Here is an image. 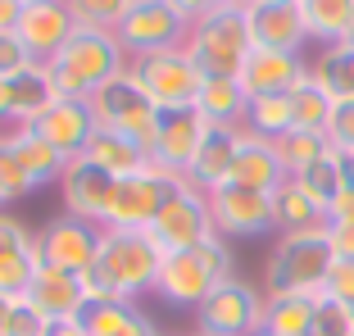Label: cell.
<instances>
[{
	"mask_svg": "<svg viewBox=\"0 0 354 336\" xmlns=\"http://www.w3.org/2000/svg\"><path fill=\"white\" fill-rule=\"evenodd\" d=\"M159 268H164V250L150 232L104 227L100 259L82 273L86 300H136L159 286Z\"/></svg>",
	"mask_w": 354,
	"mask_h": 336,
	"instance_id": "1",
	"label": "cell"
},
{
	"mask_svg": "<svg viewBox=\"0 0 354 336\" xmlns=\"http://www.w3.org/2000/svg\"><path fill=\"white\" fill-rule=\"evenodd\" d=\"M127 50L118 46L114 32H100V28H77L64 50L46 64L55 91L64 100H91L104 82H114L118 73H127Z\"/></svg>",
	"mask_w": 354,
	"mask_h": 336,
	"instance_id": "2",
	"label": "cell"
},
{
	"mask_svg": "<svg viewBox=\"0 0 354 336\" xmlns=\"http://www.w3.org/2000/svg\"><path fill=\"white\" fill-rule=\"evenodd\" d=\"M232 268H236V263H232L227 241H223V236H209V241L191 245V250L164 254L155 295H159V300H168V305H177V309H200L223 282L236 277Z\"/></svg>",
	"mask_w": 354,
	"mask_h": 336,
	"instance_id": "3",
	"label": "cell"
},
{
	"mask_svg": "<svg viewBox=\"0 0 354 336\" xmlns=\"http://www.w3.org/2000/svg\"><path fill=\"white\" fill-rule=\"evenodd\" d=\"M250 50H254L250 23H245V10H236V5H223V10H214V14L191 23L187 55L196 59L205 82L209 77H241Z\"/></svg>",
	"mask_w": 354,
	"mask_h": 336,
	"instance_id": "4",
	"label": "cell"
},
{
	"mask_svg": "<svg viewBox=\"0 0 354 336\" xmlns=\"http://www.w3.org/2000/svg\"><path fill=\"white\" fill-rule=\"evenodd\" d=\"M332 241H327V227L323 232H295V236H277L268 263H263V286L268 295H318L323 291V277L332 268Z\"/></svg>",
	"mask_w": 354,
	"mask_h": 336,
	"instance_id": "5",
	"label": "cell"
},
{
	"mask_svg": "<svg viewBox=\"0 0 354 336\" xmlns=\"http://www.w3.org/2000/svg\"><path fill=\"white\" fill-rule=\"evenodd\" d=\"M187 187L182 173L173 168H141L132 178H118L114 196H109V209H104L100 227H127V232H150V223L164 214V205L177 196V191Z\"/></svg>",
	"mask_w": 354,
	"mask_h": 336,
	"instance_id": "6",
	"label": "cell"
},
{
	"mask_svg": "<svg viewBox=\"0 0 354 336\" xmlns=\"http://www.w3.org/2000/svg\"><path fill=\"white\" fill-rule=\"evenodd\" d=\"M114 37L127 50V59H141V55H155V50H187L191 19L173 0H132L127 14L118 19Z\"/></svg>",
	"mask_w": 354,
	"mask_h": 336,
	"instance_id": "7",
	"label": "cell"
},
{
	"mask_svg": "<svg viewBox=\"0 0 354 336\" xmlns=\"http://www.w3.org/2000/svg\"><path fill=\"white\" fill-rule=\"evenodd\" d=\"M68 159L59 150H50L32 127H14L10 137H0V187L10 200H23L32 191H41L46 182L64 178Z\"/></svg>",
	"mask_w": 354,
	"mask_h": 336,
	"instance_id": "8",
	"label": "cell"
},
{
	"mask_svg": "<svg viewBox=\"0 0 354 336\" xmlns=\"http://www.w3.org/2000/svg\"><path fill=\"white\" fill-rule=\"evenodd\" d=\"M127 73L141 82V91L155 100L159 109H196L200 100V77L196 59L187 50H155V55H141V59L127 64Z\"/></svg>",
	"mask_w": 354,
	"mask_h": 336,
	"instance_id": "9",
	"label": "cell"
},
{
	"mask_svg": "<svg viewBox=\"0 0 354 336\" xmlns=\"http://www.w3.org/2000/svg\"><path fill=\"white\" fill-rule=\"evenodd\" d=\"M91 114H95V123H100V127L123 132V137L141 141L146 150H150V141H155L159 105L141 91V82H136L132 73H118L114 82H104L100 91L91 95Z\"/></svg>",
	"mask_w": 354,
	"mask_h": 336,
	"instance_id": "10",
	"label": "cell"
},
{
	"mask_svg": "<svg viewBox=\"0 0 354 336\" xmlns=\"http://www.w3.org/2000/svg\"><path fill=\"white\" fill-rule=\"evenodd\" d=\"M263 300L268 295H259L250 282L232 277L196 309V336H259L263 332Z\"/></svg>",
	"mask_w": 354,
	"mask_h": 336,
	"instance_id": "11",
	"label": "cell"
},
{
	"mask_svg": "<svg viewBox=\"0 0 354 336\" xmlns=\"http://www.w3.org/2000/svg\"><path fill=\"white\" fill-rule=\"evenodd\" d=\"M150 236H155V245L164 254L191 250V245L209 241V236H218V232H214V214H209V196L187 182V187H182L164 205V214L150 223Z\"/></svg>",
	"mask_w": 354,
	"mask_h": 336,
	"instance_id": "12",
	"label": "cell"
},
{
	"mask_svg": "<svg viewBox=\"0 0 354 336\" xmlns=\"http://www.w3.org/2000/svg\"><path fill=\"white\" fill-rule=\"evenodd\" d=\"M37 241H41V259L46 263L82 277L86 268H95V259H100L104 227L91 223V218H77V214H59V218L46 223V232L37 236Z\"/></svg>",
	"mask_w": 354,
	"mask_h": 336,
	"instance_id": "13",
	"label": "cell"
},
{
	"mask_svg": "<svg viewBox=\"0 0 354 336\" xmlns=\"http://www.w3.org/2000/svg\"><path fill=\"white\" fill-rule=\"evenodd\" d=\"M209 196V214H214V232L223 241L227 236H263V232H277L272 218V196L263 191H245L236 182H223V187L205 191Z\"/></svg>",
	"mask_w": 354,
	"mask_h": 336,
	"instance_id": "14",
	"label": "cell"
},
{
	"mask_svg": "<svg viewBox=\"0 0 354 336\" xmlns=\"http://www.w3.org/2000/svg\"><path fill=\"white\" fill-rule=\"evenodd\" d=\"M254 50H291L300 55L309 41V23H304V0H259L245 10Z\"/></svg>",
	"mask_w": 354,
	"mask_h": 336,
	"instance_id": "15",
	"label": "cell"
},
{
	"mask_svg": "<svg viewBox=\"0 0 354 336\" xmlns=\"http://www.w3.org/2000/svg\"><path fill=\"white\" fill-rule=\"evenodd\" d=\"M14 32H19V41L32 50V59L50 64L55 55L64 50V41L77 32V23H73V14H68L64 0H32V5H23V10H19Z\"/></svg>",
	"mask_w": 354,
	"mask_h": 336,
	"instance_id": "16",
	"label": "cell"
},
{
	"mask_svg": "<svg viewBox=\"0 0 354 336\" xmlns=\"http://www.w3.org/2000/svg\"><path fill=\"white\" fill-rule=\"evenodd\" d=\"M28 127L50 150H59L64 159H77V155H86V146H91V137H95L100 123H95V114H91V100H64L59 95V100Z\"/></svg>",
	"mask_w": 354,
	"mask_h": 336,
	"instance_id": "17",
	"label": "cell"
},
{
	"mask_svg": "<svg viewBox=\"0 0 354 336\" xmlns=\"http://www.w3.org/2000/svg\"><path fill=\"white\" fill-rule=\"evenodd\" d=\"M205 127L209 123L196 114V109H159V127H155V141H150V164L173 168V173L187 178Z\"/></svg>",
	"mask_w": 354,
	"mask_h": 336,
	"instance_id": "18",
	"label": "cell"
},
{
	"mask_svg": "<svg viewBox=\"0 0 354 336\" xmlns=\"http://www.w3.org/2000/svg\"><path fill=\"white\" fill-rule=\"evenodd\" d=\"M118 178L109 173V168H100L95 159L77 155L64 164V178H59V191H64V205H68V214H77V218H91L100 223L104 209H109V196H114Z\"/></svg>",
	"mask_w": 354,
	"mask_h": 336,
	"instance_id": "19",
	"label": "cell"
},
{
	"mask_svg": "<svg viewBox=\"0 0 354 336\" xmlns=\"http://www.w3.org/2000/svg\"><path fill=\"white\" fill-rule=\"evenodd\" d=\"M304 77H309L304 55H291V50H250L236 82H241V91L254 100V95H291Z\"/></svg>",
	"mask_w": 354,
	"mask_h": 336,
	"instance_id": "20",
	"label": "cell"
},
{
	"mask_svg": "<svg viewBox=\"0 0 354 336\" xmlns=\"http://www.w3.org/2000/svg\"><path fill=\"white\" fill-rule=\"evenodd\" d=\"M41 263H46L41 259V241H37L19 218L0 214V291L23 295Z\"/></svg>",
	"mask_w": 354,
	"mask_h": 336,
	"instance_id": "21",
	"label": "cell"
},
{
	"mask_svg": "<svg viewBox=\"0 0 354 336\" xmlns=\"http://www.w3.org/2000/svg\"><path fill=\"white\" fill-rule=\"evenodd\" d=\"M23 295H28V305L41 309L50 323H68V318H77V309L86 305L82 277H77V273H64V268H55V263H41Z\"/></svg>",
	"mask_w": 354,
	"mask_h": 336,
	"instance_id": "22",
	"label": "cell"
},
{
	"mask_svg": "<svg viewBox=\"0 0 354 336\" xmlns=\"http://www.w3.org/2000/svg\"><path fill=\"white\" fill-rule=\"evenodd\" d=\"M227 182H236V187H245V191H263V196H272L277 187L291 182V173H286V164H281L277 146H272L268 137L241 132V150H236V164H232Z\"/></svg>",
	"mask_w": 354,
	"mask_h": 336,
	"instance_id": "23",
	"label": "cell"
},
{
	"mask_svg": "<svg viewBox=\"0 0 354 336\" xmlns=\"http://www.w3.org/2000/svg\"><path fill=\"white\" fill-rule=\"evenodd\" d=\"M241 132L245 127H205V137H200V150L187 168V182L200 191H214L232 178V164H236V150H241Z\"/></svg>",
	"mask_w": 354,
	"mask_h": 336,
	"instance_id": "24",
	"label": "cell"
},
{
	"mask_svg": "<svg viewBox=\"0 0 354 336\" xmlns=\"http://www.w3.org/2000/svg\"><path fill=\"white\" fill-rule=\"evenodd\" d=\"M77 327L86 336H155L150 318L132 300H86L77 309Z\"/></svg>",
	"mask_w": 354,
	"mask_h": 336,
	"instance_id": "25",
	"label": "cell"
},
{
	"mask_svg": "<svg viewBox=\"0 0 354 336\" xmlns=\"http://www.w3.org/2000/svg\"><path fill=\"white\" fill-rule=\"evenodd\" d=\"M55 100H59V91H55L50 73H46V64H32V68H23V73L10 77V118L19 127L37 123V118L55 105Z\"/></svg>",
	"mask_w": 354,
	"mask_h": 336,
	"instance_id": "26",
	"label": "cell"
},
{
	"mask_svg": "<svg viewBox=\"0 0 354 336\" xmlns=\"http://www.w3.org/2000/svg\"><path fill=\"white\" fill-rule=\"evenodd\" d=\"M272 218H277L281 236H295V232H323L327 227V209L295 178L286 182V187L272 191Z\"/></svg>",
	"mask_w": 354,
	"mask_h": 336,
	"instance_id": "27",
	"label": "cell"
},
{
	"mask_svg": "<svg viewBox=\"0 0 354 336\" xmlns=\"http://www.w3.org/2000/svg\"><path fill=\"white\" fill-rule=\"evenodd\" d=\"M245 109H250V95L241 91L236 77H209L200 86L196 114L214 127H245Z\"/></svg>",
	"mask_w": 354,
	"mask_h": 336,
	"instance_id": "28",
	"label": "cell"
},
{
	"mask_svg": "<svg viewBox=\"0 0 354 336\" xmlns=\"http://www.w3.org/2000/svg\"><path fill=\"white\" fill-rule=\"evenodd\" d=\"M86 159H95L100 168H109L114 178H132L141 168H150V150L141 141L123 137V132H109V127H95L91 146H86Z\"/></svg>",
	"mask_w": 354,
	"mask_h": 336,
	"instance_id": "29",
	"label": "cell"
},
{
	"mask_svg": "<svg viewBox=\"0 0 354 336\" xmlns=\"http://www.w3.org/2000/svg\"><path fill=\"white\" fill-rule=\"evenodd\" d=\"M318 300H323V295H304V291L268 295V300H263V332L268 336H309Z\"/></svg>",
	"mask_w": 354,
	"mask_h": 336,
	"instance_id": "30",
	"label": "cell"
},
{
	"mask_svg": "<svg viewBox=\"0 0 354 336\" xmlns=\"http://www.w3.org/2000/svg\"><path fill=\"white\" fill-rule=\"evenodd\" d=\"M309 73L332 100H354V46H345V41L323 46L318 59L309 64Z\"/></svg>",
	"mask_w": 354,
	"mask_h": 336,
	"instance_id": "31",
	"label": "cell"
},
{
	"mask_svg": "<svg viewBox=\"0 0 354 336\" xmlns=\"http://www.w3.org/2000/svg\"><path fill=\"white\" fill-rule=\"evenodd\" d=\"M354 19V0H304V23H309V41L336 46L345 41Z\"/></svg>",
	"mask_w": 354,
	"mask_h": 336,
	"instance_id": "32",
	"label": "cell"
},
{
	"mask_svg": "<svg viewBox=\"0 0 354 336\" xmlns=\"http://www.w3.org/2000/svg\"><path fill=\"white\" fill-rule=\"evenodd\" d=\"M332 109H336V100L313 82V73L291 91V123H295V132H323V137H327Z\"/></svg>",
	"mask_w": 354,
	"mask_h": 336,
	"instance_id": "33",
	"label": "cell"
},
{
	"mask_svg": "<svg viewBox=\"0 0 354 336\" xmlns=\"http://www.w3.org/2000/svg\"><path fill=\"white\" fill-rule=\"evenodd\" d=\"M291 95H254L250 109H245V132H254V137H286L291 132Z\"/></svg>",
	"mask_w": 354,
	"mask_h": 336,
	"instance_id": "34",
	"label": "cell"
},
{
	"mask_svg": "<svg viewBox=\"0 0 354 336\" xmlns=\"http://www.w3.org/2000/svg\"><path fill=\"white\" fill-rule=\"evenodd\" d=\"M295 182H300V187L309 191V196L318 200L323 209H332V205H336V196H341V191H345L341 155H336V150H327V155L318 159V164H309V168H304V173H295Z\"/></svg>",
	"mask_w": 354,
	"mask_h": 336,
	"instance_id": "35",
	"label": "cell"
},
{
	"mask_svg": "<svg viewBox=\"0 0 354 336\" xmlns=\"http://www.w3.org/2000/svg\"><path fill=\"white\" fill-rule=\"evenodd\" d=\"M272 146H277V155H281V164H286V173H304V168L309 164H318V159L327 155V150H332V141L323 137V132H286V137H277L272 141Z\"/></svg>",
	"mask_w": 354,
	"mask_h": 336,
	"instance_id": "36",
	"label": "cell"
},
{
	"mask_svg": "<svg viewBox=\"0 0 354 336\" xmlns=\"http://www.w3.org/2000/svg\"><path fill=\"white\" fill-rule=\"evenodd\" d=\"M68 14H73L77 28H100V32H114L118 19L127 14L132 0H64Z\"/></svg>",
	"mask_w": 354,
	"mask_h": 336,
	"instance_id": "37",
	"label": "cell"
},
{
	"mask_svg": "<svg viewBox=\"0 0 354 336\" xmlns=\"http://www.w3.org/2000/svg\"><path fill=\"white\" fill-rule=\"evenodd\" d=\"M50 318L41 314V309L28 305V295H14L10 305V323H5V336H50Z\"/></svg>",
	"mask_w": 354,
	"mask_h": 336,
	"instance_id": "38",
	"label": "cell"
},
{
	"mask_svg": "<svg viewBox=\"0 0 354 336\" xmlns=\"http://www.w3.org/2000/svg\"><path fill=\"white\" fill-rule=\"evenodd\" d=\"M318 295L350 309V305H354V259H332V268H327L323 291H318Z\"/></svg>",
	"mask_w": 354,
	"mask_h": 336,
	"instance_id": "39",
	"label": "cell"
},
{
	"mask_svg": "<svg viewBox=\"0 0 354 336\" xmlns=\"http://www.w3.org/2000/svg\"><path fill=\"white\" fill-rule=\"evenodd\" d=\"M309 336H354V314L345 305H336V300H318Z\"/></svg>",
	"mask_w": 354,
	"mask_h": 336,
	"instance_id": "40",
	"label": "cell"
},
{
	"mask_svg": "<svg viewBox=\"0 0 354 336\" xmlns=\"http://www.w3.org/2000/svg\"><path fill=\"white\" fill-rule=\"evenodd\" d=\"M327 141H332L336 155H350L354 150V100H336L332 123H327Z\"/></svg>",
	"mask_w": 354,
	"mask_h": 336,
	"instance_id": "41",
	"label": "cell"
},
{
	"mask_svg": "<svg viewBox=\"0 0 354 336\" xmlns=\"http://www.w3.org/2000/svg\"><path fill=\"white\" fill-rule=\"evenodd\" d=\"M32 50L19 41V32H0V77L10 82L14 73H23V68H32Z\"/></svg>",
	"mask_w": 354,
	"mask_h": 336,
	"instance_id": "42",
	"label": "cell"
},
{
	"mask_svg": "<svg viewBox=\"0 0 354 336\" xmlns=\"http://www.w3.org/2000/svg\"><path fill=\"white\" fill-rule=\"evenodd\" d=\"M327 241H332L336 259H354V223H332L327 227Z\"/></svg>",
	"mask_w": 354,
	"mask_h": 336,
	"instance_id": "43",
	"label": "cell"
},
{
	"mask_svg": "<svg viewBox=\"0 0 354 336\" xmlns=\"http://www.w3.org/2000/svg\"><path fill=\"white\" fill-rule=\"evenodd\" d=\"M173 5H177V10H182V14H187L191 23H196V19H205V14L223 10V5H227V0H173Z\"/></svg>",
	"mask_w": 354,
	"mask_h": 336,
	"instance_id": "44",
	"label": "cell"
},
{
	"mask_svg": "<svg viewBox=\"0 0 354 336\" xmlns=\"http://www.w3.org/2000/svg\"><path fill=\"white\" fill-rule=\"evenodd\" d=\"M332 223H354V191H341V196H336V205L327 209V227H332Z\"/></svg>",
	"mask_w": 354,
	"mask_h": 336,
	"instance_id": "45",
	"label": "cell"
},
{
	"mask_svg": "<svg viewBox=\"0 0 354 336\" xmlns=\"http://www.w3.org/2000/svg\"><path fill=\"white\" fill-rule=\"evenodd\" d=\"M19 0H0V32H14V23H19Z\"/></svg>",
	"mask_w": 354,
	"mask_h": 336,
	"instance_id": "46",
	"label": "cell"
},
{
	"mask_svg": "<svg viewBox=\"0 0 354 336\" xmlns=\"http://www.w3.org/2000/svg\"><path fill=\"white\" fill-rule=\"evenodd\" d=\"M50 336H86V332L77 327V318H68V323H55V327H50Z\"/></svg>",
	"mask_w": 354,
	"mask_h": 336,
	"instance_id": "47",
	"label": "cell"
},
{
	"mask_svg": "<svg viewBox=\"0 0 354 336\" xmlns=\"http://www.w3.org/2000/svg\"><path fill=\"white\" fill-rule=\"evenodd\" d=\"M341 173H345V191H354V150L341 155Z\"/></svg>",
	"mask_w": 354,
	"mask_h": 336,
	"instance_id": "48",
	"label": "cell"
},
{
	"mask_svg": "<svg viewBox=\"0 0 354 336\" xmlns=\"http://www.w3.org/2000/svg\"><path fill=\"white\" fill-rule=\"evenodd\" d=\"M5 118H10V82L0 77V123H5Z\"/></svg>",
	"mask_w": 354,
	"mask_h": 336,
	"instance_id": "49",
	"label": "cell"
},
{
	"mask_svg": "<svg viewBox=\"0 0 354 336\" xmlns=\"http://www.w3.org/2000/svg\"><path fill=\"white\" fill-rule=\"evenodd\" d=\"M10 305H14V295L0 291V336H5V323H10Z\"/></svg>",
	"mask_w": 354,
	"mask_h": 336,
	"instance_id": "50",
	"label": "cell"
},
{
	"mask_svg": "<svg viewBox=\"0 0 354 336\" xmlns=\"http://www.w3.org/2000/svg\"><path fill=\"white\" fill-rule=\"evenodd\" d=\"M227 5H236V10H250V5H259V0H227Z\"/></svg>",
	"mask_w": 354,
	"mask_h": 336,
	"instance_id": "51",
	"label": "cell"
},
{
	"mask_svg": "<svg viewBox=\"0 0 354 336\" xmlns=\"http://www.w3.org/2000/svg\"><path fill=\"white\" fill-rule=\"evenodd\" d=\"M345 46H354V19H350V32H345Z\"/></svg>",
	"mask_w": 354,
	"mask_h": 336,
	"instance_id": "52",
	"label": "cell"
},
{
	"mask_svg": "<svg viewBox=\"0 0 354 336\" xmlns=\"http://www.w3.org/2000/svg\"><path fill=\"white\" fill-rule=\"evenodd\" d=\"M5 205H10V196H5V187H0V214H5Z\"/></svg>",
	"mask_w": 354,
	"mask_h": 336,
	"instance_id": "53",
	"label": "cell"
},
{
	"mask_svg": "<svg viewBox=\"0 0 354 336\" xmlns=\"http://www.w3.org/2000/svg\"><path fill=\"white\" fill-rule=\"evenodd\" d=\"M19 5H32V0H19Z\"/></svg>",
	"mask_w": 354,
	"mask_h": 336,
	"instance_id": "54",
	"label": "cell"
},
{
	"mask_svg": "<svg viewBox=\"0 0 354 336\" xmlns=\"http://www.w3.org/2000/svg\"><path fill=\"white\" fill-rule=\"evenodd\" d=\"M350 314H354V305H350Z\"/></svg>",
	"mask_w": 354,
	"mask_h": 336,
	"instance_id": "55",
	"label": "cell"
},
{
	"mask_svg": "<svg viewBox=\"0 0 354 336\" xmlns=\"http://www.w3.org/2000/svg\"><path fill=\"white\" fill-rule=\"evenodd\" d=\"M259 336H268V332H259Z\"/></svg>",
	"mask_w": 354,
	"mask_h": 336,
	"instance_id": "56",
	"label": "cell"
}]
</instances>
